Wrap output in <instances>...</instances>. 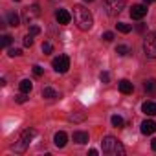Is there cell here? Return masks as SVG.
Returning <instances> with one entry per match:
<instances>
[{
	"instance_id": "d6986e66",
	"label": "cell",
	"mask_w": 156,
	"mask_h": 156,
	"mask_svg": "<svg viewBox=\"0 0 156 156\" xmlns=\"http://www.w3.org/2000/svg\"><path fill=\"white\" fill-rule=\"evenodd\" d=\"M110 121H112V125H114L116 129H123V127H125V121H123L121 116H112Z\"/></svg>"
},
{
	"instance_id": "277c9868",
	"label": "cell",
	"mask_w": 156,
	"mask_h": 156,
	"mask_svg": "<svg viewBox=\"0 0 156 156\" xmlns=\"http://www.w3.org/2000/svg\"><path fill=\"white\" fill-rule=\"evenodd\" d=\"M143 51L149 59H156V31H151L143 41Z\"/></svg>"
},
{
	"instance_id": "ffe728a7",
	"label": "cell",
	"mask_w": 156,
	"mask_h": 156,
	"mask_svg": "<svg viewBox=\"0 0 156 156\" xmlns=\"http://www.w3.org/2000/svg\"><path fill=\"white\" fill-rule=\"evenodd\" d=\"M116 28H118V31H121V33H129V31L132 30V26H129V24H125V22H118Z\"/></svg>"
},
{
	"instance_id": "8fae6325",
	"label": "cell",
	"mask_w": 156,
	"mask_h": 156,
	"mask_svg": "<svg viewBox=\"0 0 156 156\" xmlns=\"http://www.w3.org/2000/svg\"><path fill=\"white\" fill-rule=\"evenodd\" d=\"M66 141H68V136H66V132H62V130H59V132L53 136V143H55V147H59V149H62V147L66 145Z\"/></svg>"
},
{
	"instance_id": "836d02e7",
	"label": "cell",
	"mask_w": 156,
	"mask_h": 156,
	"mask_svg": "<svg viewBox=\"0 0 156 156\" xmlns=\"http://www.w3.org/2000/svg\"><path fill=\"white\" fill-rule=\"evenodd\" d=\"M145 2H147V4H151V2H154V0H145Z\"/></svg>"
},
{
	"instance_id": "2e32d148",
	"label": "cell",
	"mask_w": 156,
	"mask_h": 156,
	"mask_svg": "<svg viewBox=\"0 0 156 156\" xmlns=\"http://www.w3.org/2000/svg\"><path fill=\"white\" fill-rule=\"evenodd\" d=\"M19 88H20V92L30 94V92H31V88H33V83H31L30 79H22V81H20V85H19Z\"/></svg>"
},
{
	"instance_id": "4316f807",
	"label": "cell",
	"mask_w": 156,
	"mask_h": 156,
	"mask_svg": "<svg viewBox=\"0 0 156 156\" xmlns=\"http://www.w3.org/2000/svg\"><path fill=\"white\" fill-rule=\"evenodd\" d=\"M42 51H44V53H51V51H53L51 42H44V44H42Z\"/></svg>"
},
{
	"instance_id": "1f68e13d",
	"label": "cell",
	"mask_w": 156,
	"mask_h": 156,
	"mask_svg": "<svg viewBox=\"0 0 156 156\" xmlns=\"http://www.w3.org/2000/svg\"><path fill=\"white\" fill-rule=\"evenodd\" d=\"M136 30H138V31H145V24H138Z\"/></svg>"
},
{
	"instance_id": "8992f818",
	"label": "cell",
	"mask_w": 156,
	"mask_h": 156,
	"mask_svg": "<svg viewBox=\"0 0 156 156\" xmlns=\"http://www.w3.org/2000/svg\"><path fill=\"white\" fill-rule=\"evenodd\" d=\"M51 66H53L55 72L66 73L68 68H70V57H68V55H59V57H55V59L51 61Z\"/></svg>"
},
{
	"instance_id": "ba28073f",
	"label": "cell",
	"mask_w": 156,
	"mask_h": 156,
	"mask_svg": "<svg viewBox=\"0 0 156 156\" xmlns=\"http://www.w3.org/2000/svg\"><path fill=\"white\" fill-rule=\"evenodd\" d=\"M145 15H147V6H143V4H136V6H132V9H130V17H132L134 20H141Z\"/></svg>"
},
{
	"instance_id": "44dd1931",
	"label": "cell",
	"mask_w": 156,
	"mask_h": 156,
	"mask_svg": "<svg viewBox=\"0 0 156 156\" xmlns=\"http://www.w3.org/2000/svg\"><path fill=\"white\" fill-rule=\"evenodd\" d=\"M116 53H118V55H129V53H130V50H129V46H125V44H118Z\"/></svg>"
},
{
	"instance_id": "5bb4252c",
	"label": "cell",
	"mask_w": 156,
	"mask_h": 156,
	"mask_svg": "<svg viewBox=\"0 0 156 156\" xmlns=\"http://www.w3.org/2000/svg\"><path fill=\"white\" fill-rule=\"evenodd\" d=\"M141 110L147 114V116H156V103L154 101H145L141 105Z\"/></svg>"
},
{
	"instance_id": "ac0fdd59",
	"label": "cell",
	"mask_w": 156,
	"mask_h": 156,
	"mask_svg": "<svg viewBox=\"0 0 156 156\" xmlns=\"http://www.w3.org/2000/svg\"><path fill=\"white\" fill-rule=\"evenodd\" d=\"M42 98H46V99H55V98H59V94L53 90V88H50V87H46L44 90H42Z\"/></svg>"
},
{
	"instance_id": "30bf717a",
	"label": "cell",
	"mask_w": 156,
	"mask_h": 156,
	"mask_svg": "<svg viewBox=\"0 0 156 156\" xmlns=\"http://www.w3.org/2000/svg\"><path fill=\"white\" fill-rule=\"evenodd\" d=\"M154 132H156V121H152V119H145V121L141 123V134L149 136V134H154Z\"/></svg>"
},
{
	"instance_id": "3957f363",
	"label": "cell",
	"mask_w": 156,
	"mask_h": 156,
	"mask_svg": "<svg viewBox=\"0 0 156 156\" xmlns=\"http://www.w3.org/2000/svg\"><path fill=\"white\" fill-rule=\"evenodd\" d=\"M35 136V130L33 129H26V130H22L20 132V136L17 138V141L13 143V151L15 152H19V154H22V152H26V149L30 147V141H31V138Z\"/></svg>"
},
{
	"instance_id": "603a6c76",
	"label": "cell",
	"mask_w": 156,
	"mask_h": 156,
	"mask_svg": "<svg viewBox=\"0 0 156 156\" xmlns=\"http://www.w3.org/2000/svg\"><path fill=\"white\" fill-rule=\"evenodd\" d=\"M22 42H24V46H26V48L33 46V35H31V33H28V35L24 37V41H22Z\"/></svg>"
},
{
	"instance_id": "d6a6232c",
	"label": "cell",
	"mask_w": 156,
	"mask_h": 156,
	"mask_svg": "<svg viewBox=\"0 0 156 156\" xmlns=\"http://www.w3.org/2000/svg\"><path fill=\"white\" fill-rule=\"evenodd\" d=\"M151 149H152V151H156V140H152V141H151Z\"/></svg>"
},
{
	"instance_id": "cb8c5ba5",
	"label": "cell",
	"mask_w": 156,
	"mask_h": 156,
	"mask_svg": "<svg viewBox=\"0 0 156 156\" xmlns=\"http://www.w3.org/2000/svg\"><path fill=\"white\" fill-rule=\"evenodd\" d=\"M8 55H9V57H20V55H22V51H20L19 48H9Z\"/></svg>"
},
{
	"instance_id": "f546056e",
	"label": "cell",
	"mask_w": 156,
	"mask_h": 156,
	"mask_svg": "<svg viewBox=\"0 0 156 156\" xmlns=\"http://www.w3.org/2000/svg\"><path fill=\"white\" fill-rule=\"evenodd\" d=\"M33 73H35V75H37V77H41V75H42V73H44V70H42V68H41V66H39V64H35V66H33Z\"/></svg>"
},
{
	"instance_id": "f1b7e54d",
	"label": "cell",
	"mask_w": 156,
	"mask_h": 156,
	"mask_svg": "<svg viewBox=\"0 0 156 156\" xmlns=\"http://www.w3.org/2000/svg\"><path fill=\"white\" fill-rule=\"evenodd\" d=\"M99 79H101L103 83H108V81H110V75H108V72H101V75H99Z\"/></svg>"
},
{
	"instance_id": "d590c367",
	"label": "cell",
	"mask_w": 156,
	"mask_h": 156,
	"mask_svg": "<svg viewBox=\"0 0 156 156\" xmlns=\"http://www.w3.org/2000/svg\"><path fill=\"white\" fill-rule=\"evenodd\" d=\"M15 2H20V0H15Z\"/></svg>"
},
{
	"instance_id": "4fadbf2b",
	"label": "cell",
	"mask_w": 156,
	"mask_h": 156,
	"mask_svg": "<svg viewBox=\"0 0 156 156\" xmlns=\"http://www.w3.org/2000/svg\"><path fill=\"white\" fill-rule=\"evenodd\" d=\"M132 90H134V85L129 79H121L119 81V92L121 94H132Z\"/></svg>"
},
{
	"instance_id": "7a4b0ae2",
	"label": "cell",
	"mask_w": 156,
	"mask_h": 156,
	"mask_svg": "<svg viewBox=\"0 0 156 156\" xmlns=\"http://www.w3.org/2000/svg\"><path fill=\"white\" fill-rule=\"evenodd\" d=\"M101 149L105 154H110V156H123L125 154V147L114 136H105L101 141Z\"/></svg>"
},
{
	"instance_id": "5b68a950",
	"label": "cell",
	"mask_w": 156,
	"mask_h": 156,
	"mask_svg": "<svg viewBox=\"0 0 156 156\" xmlns=\"http://www.w3.org/2000/svg\"><path fill=\"white\" fill-rule=\"evenodd\" d=\"M127 6V0H105V9L110 17L119 15Z\"/></svg>"
},
{
	"instance_id": "484cf974",
	"label": "cell",
	"mask_w": 156,
	"mask_h": 156,
	"mask_svg": "<svg viewBox=\"0 0 156 156\" xmlns=\"http://www.w3.org/2000/svg\"><path fill=\"white\" fill-rule=\"evenodd\" d=\"M30 33L35 37V35H39V33H41V28H39V26H35V24H30Z\"/></svg>"
},
{
	"instance_id": "83f0119b",
	"label": "cell",
	"mask_w": 156,
	"mask_h": 156,
	"mask_svg": "<svg viewBox=\"0 0 156 156\" xmlns=\"http://www.w3.org/2000/svg\"><path fill=\"white\" fill-rule=\"evenodd\" d=\"M15 101H17V103H26V101H28V98H26V94H24V92H20V94L15 98Z\"/></svg>"
},
{
	"instance_id": "7c38bea8",
	"label": "cell",
	"mask_w": 156,
	"mask_h": 156,
	"mask_svg": "<svg viewBox=\"0 0 156 156\" xmlns=\"http://www.w3.org/2000/svg\"><path fill=\"white\" fill-rule=\"evenodd\" d=\"M72 138H73V141H75V143L85 145V143L88 141V132H85V130H75Z\"/></svg>"
},
{
	"instance_id": "e575fe53",
	"label": "cell",
	"mask_w": 156,
	"mask_h": 156,
	"mask_svg": "<svg viewBox=\"0 0 156 156\" xmlns=\"http://www.w3.org/2000/svg\"><path fill=\"white\" fill-rule=\"evenodd\" d=\"M85 2H94V0H85Z\"/></svg>"
},
{
	"instance_id": "4dcf8cb0",
	"label": "cell",
	"mask_w": 156,
	"mask_h": 156,
	"mask_svg": "<svg viewBox=\"0 0 156 156\" xmlns=\"http://www.w3.org/2000/svg\"><path fill=\"white\" fill-rule=\"evenodd\" d=\"M70 119H73V121H81V119H85V116H75V114H70Z\"/></svg>"
},
{
	"instance_id": "d4e9b609",
	"label": "cell",
	"mask_w": 156,
	"mask_h": 156,
	"mask_svg": "<svg viewBox=\"0 0 156 156\" xmlns=\"http://www.w3.org/2000/svg\"><path fill=\"white\" fill-rule=\"evenodd\" d=\"M101 39H103V41H107V42H112V41H114V33H112V31H105Z\"/></svg>"
},
{
	"instance_id": "6da1fadb",
	"label": "cell",
	"mask_w": 156,
	"mask_h": 156,
	"mask_svg": "<svg viewBox=\"0 0 156 156\" xmlns=\"http://www.w3.org/2000/svg\"><path fill=\"white\" fill-rule=\"evenodd\" d=\"M73 22L81 31H88L94 26V17L85 6H73Z\"/></svg>"
},
{
	"instance_id": "52a82bcc",
	"label": "cell",
	"mask_w": 156,
	"mask_h": 156,
	"mask_svg": "<svg viewBox=\"0 0 156 156\" xmlns=\"http://www.w3.org/2000/svg\"><path fill=\"white\" fill-rule=\"evenodd\" d=\"M39 15H41V8H39L37 4H33V6H30V8H26V9L22 11V20H24L26 24H31Z\"/></svg>"
},
{
	"instance_id": "7402d4cb",
	"label": "cell",
	"mask_w": 156,
	"mask_h": 156,
	"mask_svg": "<svg viewBox=\"0 0 156 156\" xmlns=\"http://www.w3.org/2000/svg\"><path fill=\"white\" fill-rule=\"evenodd\" d=\"M13 42V39H11V35H4L2 37V48H9V44Z\"/></svg>"
},
{
	"instance_id": "e0dca14e",
	"label": "cell",
	"mask_w": 156,
	"mask_h": 156,
	"mask_svg": "<svg viewBox=\"0 0 156 156\" xmlns=\"http://www.w3.org/2000/svg\"><path fill=\"white\" fill-rule=\"evenodd\" d=\"M143 88H145L147 94H156V79H147Z\"/></svg>"
},
{
	"instance_id": "9c48e42d",
	"label": "cell",
	"mask_w": 156,
	"mask_h": 156,
	"mask_svg": "<svg viewBox=\"0 0 156 156\" xmlns=\"http://www.w3.org/2000/svg\"><path fill=\"white\" fill-rule=\"evenodd\" d=\"M55 20L59 22V24H70V20H72V15H70V11L68 9H57L55 11Z\"/></svg>"
},
{
	"instance_id": "9a60e30c",
	"label": "cell",
	"mask_w": 156,
	"mask_h": 156,
	"mask_svg": "<svg viewBox=\"0 0 156 156\" xmlns=\"http://www.w3.org/2000/svg\"><path fill=\"white\" fill-rule=\"evenodd\" d=\"M6 20H8V24L13 26V28H17V26L20 24V17H19L17 13H8V15H6Z\"/></svg>"
}]
</instances>
